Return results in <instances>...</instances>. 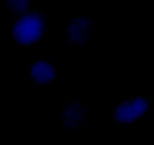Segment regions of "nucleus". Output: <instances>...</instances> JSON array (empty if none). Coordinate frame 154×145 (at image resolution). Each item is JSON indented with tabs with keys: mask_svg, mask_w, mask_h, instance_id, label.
<instances>
[{
	"mask_svg": "<svg viewBox=\"0 0 154 145\" xmlns=\"http://www.w3.org/2000/svg\"><path fill=\"white\" fill-rule=\"evenodd\" d=\"M61 119H64V125L67 128H76V125H82V119H85V110H82V104L70 102L64 110H61Z\"/></svg>",
	"mask_w": 154,
	"mask_h": 145,
	"instance_id": "39448f33",
	"label": "nucleus"
},
{
	"mask_svg": "<svg viewBox=\"0 0 154 145\" xmlns=\"http://www.w3.org/2000/svg\"><path fill=\"white\" fill-rule=\"evenodd\" d=\"M29 76H32L35 84H50L52 78H55V67H52L50 61H35L32 67H29Z\"/></svg>",
	"mask_w": 154,
	"mask_h": 145,
	"instance_id": "7ed1b4c3",
	"label": "nucleus"
},
{
	"mask_svg": "<svg viewBox=\"0 0 154 145\" xmlns=\"http://www.w3.org/2000/svg\"><path fill=\"white\" fill-rule=\"evenodd\" d=\"M9 9H15V12H23L26 15V9H29V0H6Z\"/></svg>",
	"mask_w": 154,
	"mask_h": 145,
	"instance_id": "423d86ee",
	"label": "nucleus"
},
{
	"mask_svg": "<svg viewBox=\"0 0 154 145\" xmlns=\"http://www.w3.org/2000/svg\"><path fill=\"white\" fill-rule=\"evenodd\" d=\"M87 35H90V20H87V17H76V20L67 26V38H70L73 44L87 41Z\"/></svg>",
	"mask_w": 154,
	"mask_h": 145,
	"instance_id": "20e7f679",
	"label": "nucleus"
},
{
	"mask_svg": "<svg viewBox=\"0 0 154 145\" xmlns=\"http://www.w3.org/2000/svg\"><path fill=\"white\" fill-rule=\"evenodd\" d=\"M41 35H44V20H41V15H35V12L20 15V17H17V23L12 26V38H15L20 47L35 44Z\"/></svg>",
	"mask_w": 154,
	"mask_h": 145,
	"instance_id": "f257e3e1",
	"label": "nucleus"
},
{
	"mask_svg": "<svg viewBox=\"0 0 154 145\" xmlns=\"http://www.w3.org/2000/svg\"><path fill=\"white\" fill-rule=\"evenodd\" d=\"M146 110H148V102H146V99H128V102H122V104L113 107V119L122 122V125H128V122L140 119Z\"/></svg>",
	"mask_w": 154,
	"mask_h": 145,
	"instance_id": "f03ea898",
	"label": "nucleus"
}]
</instances>
